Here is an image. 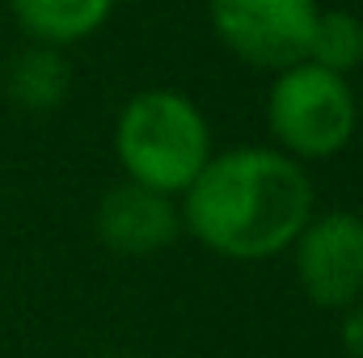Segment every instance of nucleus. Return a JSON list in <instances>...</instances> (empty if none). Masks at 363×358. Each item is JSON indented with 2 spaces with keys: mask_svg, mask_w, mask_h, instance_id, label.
<instances>
[{
  "mask_svg": "<svg viewBox=\"0 0 363 358\" xmlns=\"http://www.w3.org/2000/svg\"><path fill=\"white\" fill-rule=\"evenodd\" d=\"M313 211L317 198L304 165L262 144L216 152L182 194L190 236L228 262H271L287 253Z\"/></svg>",
  "mask_w": 363,
  "mask_h": 358,
  "instance_id": "obj_1",
  "label": "nucleus"
},
{
  "mask_svg": "<svg viewBox=\"0 0 363 358\" xmlns=\"http://www.w3.org/2000/svg\"><path fill=\"white\" fill-rule=\"evenodd\" d=\"M114 156L127 181L182 198L216 156L211 122L186 93L144 89L114 118Z\"/></svg>",
  "mask_w": 363,
  "mask_h": 358,
  "instance_id": "obj_2",
  "label": "nucleus"
},
{
  "mask_svg": "<svg viewBox=\"0 0 363 358\" xmlns=\"http://www.w3.org/2000/svg\"><path fill=\"white\" fill-rule=\"evenodd\" d=\"M267 127L274 139L271 148L283 156L300 165L334 161L359 127V101L347 76L300 59L274 72L267 89Z\"/></svg>",
  "mask_w": 363,
  "mask_h": 358,
  "instance_id": "obj_3",
  "label": "nucleus"
},
{
  "mask_svg": "<svg viewBox=\"0 0 363 358\" xmlns=\"http://www.w3.org/2000/svg\"><path fill=\"white\" fill-rule=\"evenodd\" d=\"M321 0H207L216 38L250 68L283 72L308 55Z\"/></svg>",
  "mask_w": 363,
  "mask_h": 358,
  "instance_id": "obj_4",
  "label": "nucleus"
},
{
  "mask_svg": "<svg viewBox=\"0 0 363 358\" xmlns=\"http://www.w3.org/2000/svg\"><path fill=\"white\" fill-rule=\"evenodd\" d=\"M291 266L300 291L317 308H351L363 299V215L313 211L291 241Z\"/></svg>",
  "mask_w": 363,
  "mask_h": 358,
  "instance_id": "obj_5",
  "label": "nucleus"
},
{
  "mask_svg": "<svg viewBox=\"0 0 363 358\" xmlns=\"http://www.w3.org/2000/svg\"><path fill=\"white\" fill-rule=\"evenodd\" d=\"M97 241L118 253V258H152L169 249L182 232V207L178 198L157 194L135 181H118L101 194L97 215H93Z\"/></svg>",
  "mask_w": 363,
  "mask_h": 358,
  "instance_id": "obj_6",
  "label": "nucleus"
},
{
  "mask_svg": "<svg viewBox=\"0 0 363 358\" xmlns=\"http://www.w3.org/2000/svg\"><path fill=\"white\" fill-rule=\"evenodd\" d=\"M118 0H9L17 25L43 47H72L93 38Z\"/></svg>",
  "mask_w": 363,
  "mask_h": 358,
  "instance_id": "obj_7",
  "label": "nucleus"
},
{
  "mask_svg": "<svg viewBox=\"0 0 363 358\" xmlns=\"http://www.w3.org/2000/svg\"><path fill=\"white\" fill-rule=\"evenodd\" d=\"M4 89L9 97L21 105V110H34V114H47L55 105H64V97L72 89V68L64 59L60 47H43V42H30L26 51H17L4 68Z\"/></svg>",
  "mask_w": 363,
  "mask_h": 358,
  "instance_id": "obj_8",
  "label": "nucleus"
},
{
  "mask_svg": "<svg viewBox=\"0 0 363 358\" xmlns=\"http://www.w3.org/2000/svg\"><path fill=\"white\" fill-rule=\"evenodd\" d=\"M304 59L325 72H338V76L363 68V17L347 13V8H321Z\"/></svg>",
  "mask_w": 363,
  "mask_h": 358,
  "instance_id": "obj_9",
  "label": "nucleus"
},
{
  "mask_svg": "<svg viewBox=\"0 0 363 358\" xmlns=\"http://www.w3.org/2000/svg\"><path fill=\"white\" fill-rule=\"evenodd\" d=\"M338 342H342L347 358H363V299H359V304H351V308H342Z\"/></svg>",
  "mask_w": 363,
  "mask_h": 358,
  "instance_id": "obj_10",
  "label": "nucleus"
}]
</instances>
